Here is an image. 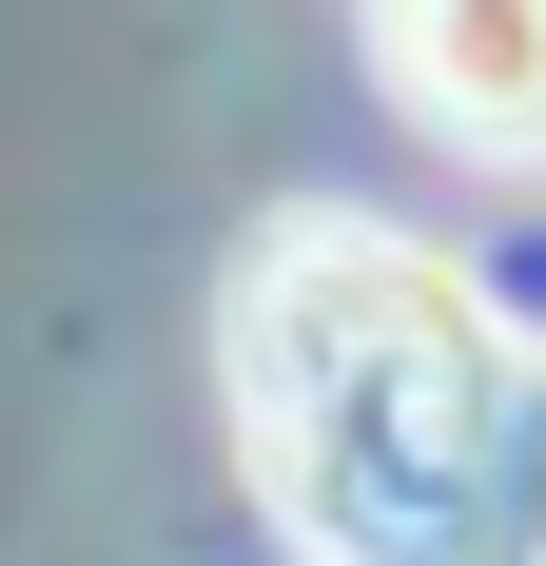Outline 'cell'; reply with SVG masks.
<instances>
[{
	"mask_svg": "<svg viewBox=\"0 0 546 566\" xmlns=\"http://www.w3.org/2000/svg\"><path fill=\"white\" fill-rule=\"evenodd\" d=\"M234 469L293 566H546V333L390 216H273L216 293Z\"/></svg>",
	"mask_w": 546,
	"mask_h": 566,
	"instance_id": "obj_1",
	"label": "cell"
},
{
	"mask_svg": "<svg viewBox=\"0 0 546 566\" xmlns=\"http://www.w3.org/2000/svg\"><path fill=\"white\" fill-rule=\"evenodd\" d=\"M371 78L410 137L546 176V0H371Z\"/></svg>",
	"mask_w": 546,
	"mask_h": 566,
	"instance_id": "obj_2",
	"label": "cell"
}]
</instances>
